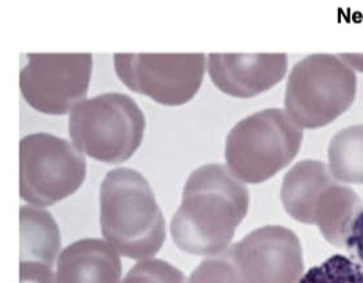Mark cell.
Segmentation results:
<instances>
[{
  "label": "cell",
  "instance_id": "6da1fadb",
  "mask_svg": "<svg viewBox=\"0 0 363 283\" xmlns=\"http://www.w3.org/2000/svg\"><path fill=\"white\" fill-rule=\"evenodd\" d=\"M250 193L225 165L207 164L186 181L181 207L171 221L182 252L213 257L226 252L248 213Z\"/></svg>",
  "mask_w": 363,
  "mask_h": 283
},
{
  "label": "cell",
  "instance_id": "ba28073f",
  "mask_svg": "<svg viewBox=\"0 0 363 283\" xmlns=\"http://www.w3.org/2000/svg\"><path fill=\"white\" fill-rule=\"evenodd\" d=\"M206 55H114V67L126 88L164 106L191 100L206 74Z\"/></svg>",
  "mask_w": 363,
  "mask_h": 283
},
{
  "label": "cell",
  "instance_id": "ac0fdd59",
  "mask_svg": "<svg viewBox=\"0 0 363 283\" xmlns=\"http://www.w3.org/2000/svg\"><path fill=\"white\" fill-rule=\"evenodd\" d=\"M20 283H56V274L49 267L20 262Z\"/></svg>",
  "mask_w": 363,
  "mask_h": 283
},
{
  "label": "cell",
  "instance_id": "8992f818",
  "mask_svg": "<svg viewBox=\"0 0 363 283\" xmlns=\"http://www.w3.org/2000/svg\"><path fill=\"white\" fill-rule=\"evenodd\" d=\"M357 94L355 71L334 55H311L290 72L284 104L287 114L301 126H329L345 113Z\"/></svg>",
  "mask_w": 363,
  "mask_h": 283
},
{
  "label": "cell",
  "instance_id": "277c9868",
  "mask_svg": "<svg viewBox=\"0 0 363 283\" xmlns=\"http://www.w3.org/2000/svg\"><path fill=\"white\" fill-rule=\"evenodd\" d=\"M303 139V128L286 110L254 113L228 133L226 167L244 184H262L296 158Z\"/></svg>",
  "mask_w": 363,
  "mask_h": 283
},
{
  "label": "cell",
  "instance_id": "3957f363",
  "mask_svg": "<svg viewBox=\"0 0 363 283\" xmlns=\"http://www.w3.org/2000/svg\"><path fill=\"white\" fill-rule=\"evenodd\" d=\"M280 199L290 217L316 225L330 245L341 249H345L351 228L363 210L358 194L316 160L300 161L284 175Z\"/></svg>",
  "mask_w": 363,
  "mask_h": 283
},
{
  "label": "cell",
  "instance_id": "d6986e66",
  "mask_svg": "<svg viewBox=\"0 0 363 283\" xmlns=\"http://www.w3.org/2000/svg\"><path fill=\"white\" fill-rule=\"evenodd\" d=\"M345 250H348L352 255V260L357 261L363 268V210L351 228Z\"/></svg>",
  "mask_w": 363,
  "mask_h": 283
},
{
  "label": "cell",
  "instance_id": "7c38bea8",
  "mask_svg": "<svg viewBox=\"0 0 363 283\" xmlns=\"http://www.w3.org/2000/svg\"><path fill=\"white\" fill-rule=\"evenodd\" d=\"M120 254L100 239H81L57 260L56 283H122Z\"/></svg>",
  "mask_w": 363,
  "mask_h": 283
},
{
  "label": "cell",
  "instance_id": "9a60e30c",
  "mask_svg": "<svg viewBox=\"0 0 363 283\" xmlns=\"http://www.w3.org/2000/svg\"><path fill=\"white\" fill-rule=\"evenodd\" d=\"M300 283H363V268L352 258L335 254L305 272Z\"/></svg>",
  "mask_w": 363,
  "mask_h": 283
},
{
  "label": "cell",
  "instance_id": "5b68a950",
  "mask_svg": "<svg viewBox=\"0 0 363 283\" xmlns=\"http://www.w3.org/2000/svg\"><path fill=\"white\" fill-rule=\"evenodd\" d=\"M68 128L81 153L101 162L120 164L142 145L146 118L130 96L113 92L81 101L69 114Z\"/></svg>",
  "mask_w": 363,
  "mask_h": 283
},
{
  "label": "cell",
  "instance_id": "30bf717a",
  "mask_svg": "<svg viewBox=\"0 0 363 283\" xmlns=\"http://www.w3.org/2000/svg\"><path fill=\"white\" fill-rule=\"evenodd\" d=\"M229 252L242 283H300L303 278L300 239L284 226L258 228Z\"/></svg>",
  "mask_w": 363,
  "mask_h": 283
},
{
  "label": "cell",
  "instance_id": "9c48e42d",
  "mask_svg": "<svg viewBox=\"0 0 363 283\" xmlns=\"http://www.w3.org/2000/svg\"><path fill=\"white\" fill-rule=\"evenodd\" d=\"M27 59L20 72V89L32 109L62 116L85 100L93 67L91 53H30Z\"/></svg>",
  "mask_w": 363,
  "mask_h": 283
},
{
  "label": "cell",
  "instance_id": "52a82bcc",
  "mask_svg": "<svg viewBox=\"0 0 363 283\" xmlns=\"http://www.w3.org/2000/svg\"><path fill=\"white\" fill-rule=\"evenodd\" d=\"M86 178V161L68 140L30 133L20 142V196L35 207H49L74 194Z\"/></svg>",
  "mask_w": 363,
  "mask_h": 283
},
{
  "label": "cell",
  "instance_id": "5bb4252c",
  "mask_svg": "<svg viewBox=\"0 0 363 283\" xmlns=\"http://www.w3.org/2000/svg\"><path fill=\"white\" fill-rule=\"evenodd\" d=\"M329 170L341 184L363 185V126L338 131L329 145Z\"/></svg>",
  "mask_w": 363,
  "mask_h": 283
},
{
  "label": "cell",
  "instance_id": "7a4b0ae2",
  "mask_svg": "<svg viewBox=\"0 0 363 283\" xmlns=\"http://www.w3.org/2000/svg\"><path fill=\"white\" fill-rule=\"evenodd\" d=\"M106 242L126 258L150 260L164 245L165 220L146 178L132 168L110 171L100 187Z\"/></svg>",
  "mask_w": 363,
  "mask_h": 283
},
{
  "label": "cell",
  "instance_id": "4fadbf2b",
  "mask_svg": "<svg viewBox=\"0 0 363 283\" xmlns=\"http://www.w3.org/2000/svg\"><path fill=\"white\" fill-rule=\"evenodd\" d=\"M20 262L52 268L60 252V231L46 210L23 206L20 210Z\"/></svg>",
  "mask_w": 363,
  "mask_h": 283
},
{
  "label": "cell",
  "instance_id": "8fae6325",
  "mask_svg": "<svg viewBox=\"0 0 363 283\" xmlns=\"http://www.w3.org/2000/svg\"><path fill=\"white\" fill-rule=\"evenodd\" d=\"M287 56L277 55H219L208 59V72L223 94L248 99L277 85L287 72Z\"/></svg>",
  "mask_w": 363,
  "mask_h": 283
},
{
  "label": "cell",
  "instance_id": "e0dca14e",
  "mask_svg": "<svg viewBox=\"0 0 363 283\" xmlns=\"http://www.w3.org/2000/svg\"><path fill=\"white\" fill-rule=\"evenodd\" d=\"M187 283H242V279L228 249L219 255L203 260Z\"/></svg>",
  "mask_w": 363,
  "mask_h": 283
},
{
  "label": "cell",
  "instance_id": "2e32d148",
  "mask_svg": "<svg viewBox=\"0 0 363 283\" xmlns=\"http://www.w3.org/2000/svg\"><path fill=\"white\" fill-rule=\"evenodd\" d=\"M122 283H187L181 270L158 258L139 261L125 275Z\"/></svg>",
  "mask_w": 363,
  "mask_h": 283
}]
</instances>
